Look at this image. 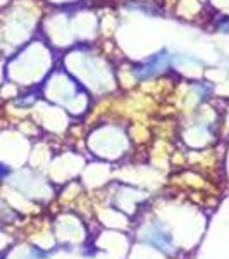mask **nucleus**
I'll return each mask as SVG.
<instances>
[{
    "label": "nucleus",
    "mask_w": 229,
    "mask_h": 259,
    "mask_svg": "<svg viewBox=\"0 0 229 259\" xmlns=\"http://www.w3.org/2000/svg\"><path fill=\"white\" fill-rule=\"evenodd\" d=\"M173 61H174V56H171L169 50L162 49L159 52L152 54L150 57H147L143 62L133 66L131 73L138 81H148L157 76V74H160Z\"/></svg>",
    "instance_id": "obj_1"
},
{
    "label": "nucleus",
    "mask_w": 229,
    "mask_h": 259,
    "mask_svg": "<svg viewBox=\"0 0 229 259\" xmlns=\"http://www.w3.org/2000/svg\"><path fill=\"white\" fill-rule=\"evenodd\" d=\"M152 242H154L157 247L164 249V247H167V245L171 244V237H169V233L162 232L159 226H155L154 233H152Z\"/></svg>",
    "instance_id": "obj_2"
},
{
    "label": "nucleus",
    "mask_w": 229,
    "mask_h": 259,
    "mask_svg": "<svg viewBox=\"0 0 229 259\" xmlns=\"http://www.w3.org/2000/svg\"><path fill=\"white\" fill-rule=\"evenodd\" d=\"M9 173H11V169H9L7 164H2V163H0V180H4L5 176L9 175Z\"/></svg>",
    "instance_id": "obj_3"
}]
</instances>
